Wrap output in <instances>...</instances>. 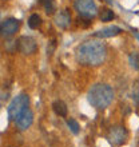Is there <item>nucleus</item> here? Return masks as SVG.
<instances>
[{
    "label": "nucleus",
    "mask_w": 139,
    "mask_h": 147,
    "mask_svg": "<svg viewBox=\"0 0 139 147\" xmlns=\"http://www.w3.org/2000/svg\"><path fill=\"white\" fill-rule=\"evenodd\" d=\"M16 127L19 128L20 131H26L27 128L31 127V124L34 123V114L30 109H27L26 111H23L18 116V119L15 120Z\"/></svg>",
    "instance_id": "8"
},
{
    "label": "nucleus",
    "mask_w": 139,
    "mask_h": 147,
    "mask_svg": "<svg viewBox=\"0 0 139 147\" xmlns=\"http://www.w3.org/2000/svg\"><path fill=\"white\" fill-rule=\"evenodd\" d=\"M131 98L135 105H139V79H136L132 84V90H131Z\"/></svg>",
    "instance_id": "13"
},
{
    "label": "nucleus",
    "mask_w": 139,
    "mask_h": 147,
    "mask_svg": "<svg viewBox=\"0 0 139 147\" xmlns=\"http://www.w3.org/2000/svg\"><path fill=\"white\" fill-rule=\"evenodd\" d=\"M120 32H122V28H120V27H116V26H110V27L102 28V30L96 31L95 34H94V36L101 38V39H106V38H112V36L119 35Z\"/></svg>",
    "instance_id": "9"
},
{
    "label": "nucleus",
    "mask_w": 139,
    "mask_h": 147,
    "mask_svg": "<svg viewBox=\"0 0 139 147\" xmlns=\"http://www.w3.org/2000/svg\"><path fill=\"white\" fill-rule=\"evenodd\" d=\"M28 106H30V96L24 92L19 94V95L13 98L12 102L8 105V109H7L8 118L11 120H16L18 116H19L22 112L28 109Z\"/></svg>",
    "instance_id": "3"
},
{
    "label": "nucleus",
    "mask_w": 139,
    "mask_h": 147,
    "mask_svg": "<svg viewBox=\"0 0 139 147\" xmlns=\"http://www.w3.org/2000/svg\"><path fill=\"white\" fill-rule=\"evenodd\" d=\"M40 24H42V18L38 13H32L28 19V27L32 28V30H36V28L40 27Z\"/></svg>",
    "instance_id": "12"
},
{
    "label": "nucleus",
    "mask_w": 139,
    "mask_h": 147,
    "mask_svg": "<svg viewBox=\"0 0 139 147\" xmlns=\"http://www.w3.org/2000/svg\"><path fill=\"white\" fill-rule=\"evenodd\" d=\"M108 142L114 146H122L127 142L128 139V132L123 126H114L110 128L107 135Z\"/></svg>",
    "instance_id": "5"
},
{
    "label": "nucleus",
    "mask_w": 139,
    "mask_h": 147,
    "mask_svg": "<svg viewBox=\"0 0 139 147\" xmlns=\"http://www.w3.org/2000/svg\"><path fill=\"white\" fill-rule=\"evenodd\" d=\"M52 110L56 115L59 116H67V105L63 100H55L52 103Z\"/></svg>",
    "instance_id": "11"
},
{
    "label": "nucleus",
    "mask_w": 139,
    "mask_h": 147,
    "mask_svg": "<svg viewBox=\"0 0 139 147\" xmlns=\"http://www.w3.org/2000/svg\"><path fill=\"white\" fill-rule=\"evenodd\" d=\"M18 50L23 55H32L36 52L38 46L31 36H20L18 39Z\"/></svg>",
    "instance_id": "7"
},
{
    "label": "nucleus",
    "mask_w": 139,
    "mask_h": 147,
    "mask_svg": "<svg viewBox=\"0 0 139 147\" xmlns=\"http://www.w3.org/2000/svg\"><path fill=\"white\" fill-rule=\"evenodd\" d=\"M74 7L78 13L86 19H92L98 15V7L94 0H75Z\"/></svg>",
    "instance_id": "4"
},
{
    "label": "nucleus",
    "mask_w": 139,
    "mask_h": 147,
    "mask_svg": "<svg viewBox=\"0 0 139 147\" xmlns=\"http://www.w3.org/2000/svg\"><path fill=\"white\" fill-rule=\"evenodd\" d=\"M20 27V22L15 18H9V19L4 20L1 26H0V36L1 38H11L18 32Z\"/></svg>",
    "instance_id": "6"
},
{
    "label": "nucleus",
    "mask_w": 139,
    "mask_h": 147,
    "mask_svg": "<svg viewBox=\"0 0 139 147\" xmlns=\"http://www.w3.org/2000/svg\"><path fill=\"white\" fill-rule=\"evenodd\" d=\"M67 126H68V128L72 131V134H75V135L79 134V123H78L75 119H68L67 120Z\"/></svg>",
    "instance_id": "17"
},
{
    "label": "nucleus",
    "mask_w": 139,
    "mask_h": 147,
    "mask_svg": "<svg viewBox=\"0 0 139 147\" xmlns=\"http://www.w3.org/2000/svg\"><path fill=\"white\" fill-rule=\"evenodd\" d=\"M87 100L96 110H104L114 100V90L106 83H96L91 86L87 92Z\"/></svg>",
    "instance_id": "2"
},
{
    "label": "nucleus",
    "mask_w": 139,
    "mask_h": 147,
    "mask_svg": "<svg viewBox=\"0 0 139 147\" xmlns=\"http://www.w3.org/2000/svg\"><path fill=\"white\" fill-rule=\"evenodd\" d=\"M107 1H108V3H110V4H112V3H114V0H107Z\"/></svg>",
    "instance_id": "18"
},
{
    "label": "nucleus",
    "mask_w": 139,
    "mask_h": 147,
    "mask_svg": "<svg viewBox=\"0 0 139 147\" xmlns=\"http://www.w3.org/2000/svg\"><path fill=\"white\" fill-rule=\"evenodd\" d=\"M128 62H130V66L134 68L135 71H139V52H132L128 58Z\"/></svg>",
    "instance_id": "15"
},
{
    "label": "nucleus",
    "mask_w": 139,
    "mask_h": 147,
    "mask_svg": "<svg viewBox=\"0 0 139 147\" xmlns=\"http://www.w3.org/2000/svg\"><path fill=\"white\" fill-rule=\"evenodd\" d=\"M43 7L46 9L47 13H54L56 11V4H55V0H43Z\"/></svg>",
    "instance_id": "14"
},
{
    "label": "nucleus",
    "mask_w": 139,
    "mask_h": 147,
    "mask_svg": "<svg viewBox=\"0 0 139 147\" xmlns=\"http://www.w3.org/2000/svg\"><path fill=\"white\" fill-rule=\"evenodd\" d=\"M114 12L112 9H108V8H103L101 12V20L102 22H110V20L114 19Z\"/></svg>",
    "instance_id": "16"
},
{
    "label": "nucleus",
    "mask_w": 139,
    "mask_h": 147,
    "mask_svg": "<svg viewBox=\"0 0 139 147\" xmlns=\"http://www.w3.org/2000/svg\"><path fill=\"white\" fill-rule=\"evenodd\" d=\"M107 48L99 40H88L76 48V60L83 66L96 67L106 60Z\"/></svg>",
    "instance_id": "1"
},
{
    "label": "nucleus",
    "mask_w": 139,
    "mask_h": 147,
    "mask_svg": "<svg viewBox=\"0 0 139 147\" xmlns=\"http://www.w3.org/2000/svg\"><path fill=\"white\" fill-rule=\"evenodd\" d=\"M55 24L58 26L59 28H67L71 24V15H70L68 9H63L55 16Z\"/></svg>",
    "instance_id": "10"
}]
</instances>
